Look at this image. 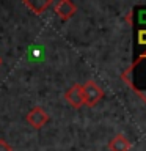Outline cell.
Wrapping results in <instances>:
<instances>
[{
  "instance_id": "cell-2",
  "label": "cell",
  "mask_w": 146,
  "mask_h": 151,
  "mask_svg": "<svg viewBox=\"0 0 146 151\" xmlns=\"http://www.w3.org/2000/svg\"><path fill=\"white\" fill-rule=\"evenodd\" d=\"M27 121H28V124L33 126L35 129H39V127L46 126V123L49 121V115H47V112L42 107L36 106L27 113Z\"/></svg>"
},
{
  "instance_id": "cell-4",
  "label": "cell",
  "mask_w": 146,
  "mask_h": 151,
  "mask_svg": "<svg viewBox=\"0 0 146 151\" xmlns=\"http://www.w3.org/2000/svg\"><path fill=\"white\" fill-rule=\"evenodd\" d=\"M64 98H66V101H68L72 107L75 109H79V107H82L83 106V93H82V85L80 83H75L72 85L68 91H66L64 94Z\"/></svg>"
},
{
  "instance_id": "cell-11",
  "label": "cell",
  "mask_w": 146,
  "mask_h": 151,
  "mask_svg": "<svg viewBox=\"0 0 146 151\" xmlns=\"http://www.w3.org/2000/svg\"><path fill=\"white\" fill-rule=\"evenodd\" d=\"M0 65H2V58H0Z\"/></svg>"
},
{
  "instance_id": "cell-1",
  "label": "cell",
  "mask_w": 146,
  "mask_h": 151,
  "mask_svg": "<svg viewBox=\"0 0 146 151\" xmlns=\"http://www.w3.org/2000/svg\"><path fill=\"white\" fill-rule=\"evenodd\" d=\"M82 93H83V106L93 107L104 98V91L94 80H87L82 85Z\"/></svg>"
},
{
  "instance_id": "cell-8",
  "label": "cell",
  "mask_w": 146,
  "mask_h": 151,
  "mask_svg": "<svg viewBox=\"0 0 146 151\" xmlns=\"http://www.w3.org/2000/svg\"><path fill=\"white\" fill-rule=\"evenodd\" d=\"M138 42L140 44H146V30L138 32Z\"/></svg>"
},
{
  "instance_id": "cell-9",
  "label": "cell",
  "mask_w": 146,
  "mask_h": 151,
  "mask_svg": "<svg viewBox=\"0 0 146 151\" xmlns=\"http://www.w3.org/2000/svg\"><path fill=\"white\" fill-rule=\"evenodd\" d=\"M140 22H146V11H143V13H140Z\"/></svg>"
},
{
  "instance_id": "cell-10",
  "label": "cell",
  "mask_w": 146,
  "mask_h": 151,
  "mask_svg": "<svg viewBox=\"0 0 146 151\" xmlns=\"http://www.w3.org/2000/svg\"><path fill=\"white\" fill-rule=\"evenodd\" d=\"M141 58H146V52H143V54L140 55V58H138V60H141Z\"/></svg>"
},
{
  "instance_id": "cell-3",
  "label": "cell",
  "mask_w": 146,
  "mask_h": 151,
  "mask_svg": "<svg viewBox=\"0 0 146 151\" xmlns=\"http://www.w3.org/2000/svg\"><path fill=\"white\" fill-rule=\"evenodd\" d=\"M54 9H55V14L61 21H68L77 13V5L72 3L71 0H61L54 6Z\"/></svg>"
},
{
  "instance_id": "cell-5",
  "label": "cell",
  "mask_w": 146,
  "mask_h": 151,
  "mask_svg": "<svg viewBox=\"0 0 146 151\" xmlns=\"http://www.w3.org/2000/svg\"><path fill=\"white\" fill-rule=\"evenodd\" d=\"M130 142L126 135L122 134H116L108 143V150L110 151H129L130 150Z\"/></svg>"
},
{
  "instance_id": "cell-6",
  "label": "cell",
  "mask_w": 146,
  "mask_h": 151,
  "mask_svg": "<svg viewBox=\"0 0 146 151\" xmlns=\"http://www.w3.org/2000/svg\"><path fill=\"white\" fill-rule=\"evenodd\" d=\"M50 3H52L50 0H35V2H33V0H25V2H24V5H25L28 9H31L35 14L44 13L46 8L49 6Z\"/></svg>"
},
{
  "instance_id": "cell-7",
  "label": "cell",
  "mask_w": 146,
  "mask_h": 151,
  "mask_svg": "<svg viewBox=\"0 0 146 151\" xmlns=\"http://www.w3.org/2000/svg\"><path fill=\"white\" fill-rule=\"evenodd\" d=\"M0 151H13V148H11V146H9L5 140L0 139Z\"/></svg>"
}]
</instances>
